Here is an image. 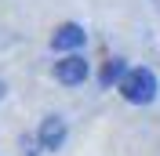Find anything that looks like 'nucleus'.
Wrapping results in <instances>:
<instances>
[{"instance_id":"1","label":"nucleus","mask_w":160,"mask_h":156,"mask_svg":"<svg viewBox=\"0 0 160 156\" xmlns=\"http://www.w3.org/2000/svg\"><path fill=\"white\" fill-rule=\"evenodd\" d=\"M120 95L128 98L131 105H149L153 98H157V73L146 69V66L128 69V76L120 80Z\"/></svg>"},{"instance_id":"2","label":"nucleus","mask_w":160,"mask_h":156,"mask_svg":"<svg viewBox=\"0 0 160 156\" xmlns=\"http://www.w3.org/2000/svg\"><path fill=\"white\" fill-rule=\"evenodd\" d=\"M55 80L66 84V87H77L88 80V62L80 58V55H66L62 62H55Z\"/></svg>"},{"instance_id":"3","label":"nucleus","mask_w":160,"mask_h":156,"mask_svg":"<svg viewBox=\"0 0 160 156\" xmlns=\"http://www.w3.org/2000/svg\"><path fill=\"white\" fill-rule=\"evenodd\" d=\"M84 26H77V22H66V26H58L55 29V37H51V47L55 51H77L80 44H84Z\"/></svg>"},{"instance_id":"4","label":"nucleus","mask_w":160,"mask_h":156,"mask_svg":"<svg viewBox=\"0 0 160 156\" xmlns=\"http://www.w3.org/2000/svg\"><path fill=\"white\" fill-rule=\"evenodd\" d=\"M62 142H66V120L62 116H48L40 124V145L44 149H62Z\"/></svg>"},{"instance_id":"5","label":"nucleus","mask_w":160,"mask_h":156,"mask_svg":"<svg viewBox=\"0 0 160 156\" xmlns=\"http://www.w3.org/2000/svg\"><path fill=\"white\" fill-rule=\"evenodd\" d=\"M128 76V69H124V62L120 58H113V62H106V69H102V87H109V84H117L120 87V80Z\"/></svg>"},{"instance_id":"6","label":"nucleus","mask_w":160,"mask_h":156,"mask_svg":"<svg viewBox=\"0 0 160 156\" xmlns=\"http://www.w3.org/2000/svg\"><path fill=\"white\" fill-rule=\"evenodd\" d=\"M0 91H4V87H0Z\"/></svg>"}]
</instances>
